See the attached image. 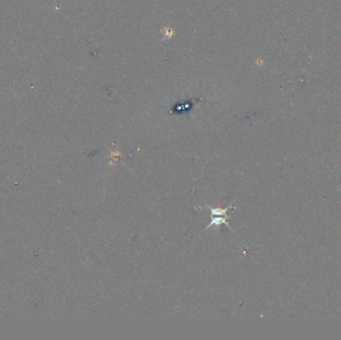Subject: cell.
I'll use <instances>...</instances> for the list:
<instances>
[{"mask_svg":"<svg viewBox=\"0 0 341 340\" xmlns=\"http://www.w3.org/2000/svg\"><path fill=\"white\" fill-rule=\"evenodd\" d=\"M228 218H229V217H227V215H220V216H216V217H214V218L212 219L210 225L207 227V229L210 228L211 227H213V226H220V225H222V224L226 225L228 228L231 229V227H230V226H229L228 223H227V219H228Z\"/></svg>","mask_w":341,"mask_h":340,"instance_id":"6da1fadb","label":"cell"}]
</instances>
